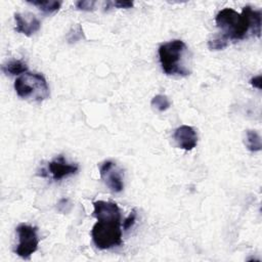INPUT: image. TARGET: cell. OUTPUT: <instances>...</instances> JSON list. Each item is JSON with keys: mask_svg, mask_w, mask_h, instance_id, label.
Wrapping results in <instances>:
<instances>
[{"mask_svg": "<svg viewBox=\"0 0 262 262\" xmlns=\"http://www.w3.org/2000/svg\"><path fill=\"white\" fill-rule=\"evenodd\" d=\"M94 216L98 222L92 230L94 244L100 250H108L123 244L121 230V210L116 203L96 201L94 203Z\"/></svg>", "mask_w": 262, "mask_h": 262, "instance_id": "1", "label": "cell"}, {"mask_svg": "<svg viewBox=\"0 0 262 262\" xmlns=\"http://www.w3.org/2000/svg\"><path fill=\"white\" fill-rule=\"evenodd\" d=\"M216 26L222 30L220 34L230 40H243L252 35L260 38L262 14L260 10L247 6L242 14L232 8H224L216 14Z\"/></svg>", "mask_w": 262, "mask_h": 262, "instance_id": "2", "label": "cell"}, {"mask_svg": "<svg viewBox=\"0 0 262 262\" xmlns=\"http://www.w3.org/2000/svg\"><path fill=\"white\" fill-rule=\"evenodd\" d=\"M188 48L182 40L174 39L159 48V60L163 72L168 76H188L190 71L184 64V56Z\"/></svg>", "mask_w": 262, "mask_h": 262, "instance_id": "3", "label": "cell"}, {"mask_svg": "<svg viewBox=\"0 0 262 262\" xmlns=\"http://www.w3.org/2000/svg\"><path fill=\"white\" fill-rule=\"evenodd\" d=\"M14 90L23 100L41 102L50 96V87L44 76L38 73H26L14 81Z\"/></svg>", "mask_w": 262, "mask_h": 262, "instance_id": "4", "label": "cell"}, {"mask_svg": "<svg viewBox=\"0 0 262 262\" xmlns=\"http://www.w3.org/2000/svg\"><path fill=\"white\" fill-rule=\"evenodd\" d=\"M16 234L18 236V244L14 249V253L22 259L29 260L38 250L39 238L37 234V228L20 224L16 228Z\"/></svg>", "mask_w": 262, "mask_h": 262, "instance_id": "5", "label": "cell"}, {"mask_svg": "<svg viewBox=\"0 0 262 262\" xmlns=\"http://www.w3.org/2000/svg\"><path fill=\"white\" fill-rule=\"evenodd\" d=\"M100 178L112 192L119 194L124 188L122 171L112 161H104L100 167Z\"/></svg>", "mask_w": 262, "mask_h": 262, "instance_id": "6", "label": "cell"}, {"mask_svg": "<svg viewBox=\"0 0 262 262\" xmlns=\"http://www.w3.org/2000/svg\"><path fill=\"white\" fill-rule=\"evenodd\" d=\"M79 170L77 164L68 163L62 155L54 158L48 164V172L52 174L54 180H62L64 178L74 176Z\"/></svg>", "mask_w": 262, "mask_h": 262, "instance_id": "7", "label": "cell"}, {"mask_svg": "<svg viewBox=\"0 0 262 262\" xmlns=\"http://www.w3.org/2000/svg\"><path fill=\"white\" fill-rule=\"evenodd\" d=\"M16 20V31L26 36H32L40 30V20L32 14H14Z\"/></svg>", "mask_w": 262, "mask_h": 262, "instance_id": "8", "label": "cell"}, {"mask_svg": "<svg viewBox=\"0 0 262 262\" xmlns=\"http://www.w3.org/2000/svg\"><path fill=\"white\" fill-rule=\"evenodd\" d=\"M173 138L178 146L186 152L194 150L198 144V136H196V130L188 125L178 127L174 131Z\"/></svg>", "mask_w": 262, "mask_h": 262, "instance_id": "9", "label": "cell"}, {"mask_svg": "<svg viewBox=\"0 0 262 262\" xmlns=\"http://www.w3.org/2000/svg\"><path fill=\"white\" fill-rule=\"evenodd\" d=\"M2 70L6 75H20L22 73H26L28 71V67L26 62L20 60H14L8 62V64H4L2 67Z\"/></svg>", "mask_w": 262, "mask_h": 262, "instance_id": "10", "label": "cell"}, {"mask_svg": "<svg viewBox=\"0 0 262 262\" xmlns=\"http://www.w3.org/2000/svg\"><path fill=\"white\" fill-rule=\"evenodd\" d=\"M246 148L251 152H259L262 148L261 138L255 130H247L245 136Z\"/></svg>", "mask_w": 262, "mask_h": 262, "instance_id": "11", "label": "cell"}, {"mask_svg": "<svg viewBox=\"0 0 262 262\" xmlns=\"http://www.w3.org/2000/svg\"><path fill=\"white\" fill-rule=\"evenodd\" d=\"M28 4L37 6L41 12L44 14H52L58 12L60 8V2H54V0H48V2H42V0H36V2H27Z\"/></svg>", "mask_w": 262, "mask_h": 262, "instance_id": "12", "label": "cell"}, {"mask_svg": "<svg viewBox=\"0 0 262 262\" xmlns=\"http://www.w3.org/2000/svg\"><path fill=\"white\" fill-rule=\"evenodd\" d=\"M228 40L220 34H215L208 40V48L210 50H222L228 46Z\"/></svg>", "mask_w": 262, "mask_h": 262, "instance_id": "13", "label": "cell"}, {"mask_svg": "<svg viewBox=\"0 0 262 262\" xmlns=\"http://www.w3.org/2000/svg\"><path fill=\"white\" fill-rule=\"evenodd\" d=\"M150 106L159 112H165L171 106V102L168 96L164 94H158L152 98Z\"/></svg>", "mask_w": 262, "mask_h": 262, "instance_id": "14", "label": "cell"}, {"mask_svg": "<svg viewBox=\"0 0 262 262\" xmlns=\"http://www.w3.org/2000/svg\"><path fill=\"white\" fill-rule=\"evenodd\" d=\"M82 38H84L83 29H82V27L79 24L72 28V30L69 32L68 37H67L69 43H75V42L79 41Z\"/></svg>", "mask_w": 262, "mask_h": 262, "instance_id": "15", "label": "cell"}, {"mask_svg": "<svg viewBox=\"0 0 262 262\" xmlns=\"http://www.w3.org/2000/svg\"><path fill=\"white\" fill-rule=\"evenodd\" d=\"M96 2L94 0H80V2H76V8L84 12H92L96 8Z\"/></svg>", "mask_w": 262, "mask_h": 262, "instance_id": "16", "label": "cell"}, {"mask_svg": "<svg viewBox=\"0 0 262 262\" xmlns=\"http://www.w3.org/2000/svg\"><path fill=\"white\" fill-rule=\"evenodd\" d=\"M134 2H106V8L108 10L111 6L113 8H134Z\"/></svg>", "mask_w": 262, "mask_h": 262, "instance_id": "17", "label": "cell"}, {"mask_svg": "<svg viewBox=\"0 0 262 262\" xmlns=\"http://www.w3.org/2000/svg\"><path fill=\"white\" fill-rule=\"evenodd\" d=\"M136 210H134L132 212L129 214V216L126 218V220H124L123 228L125 230H129L131 226H132L136 224Z\"/></svg>", "mask_w": 262, "mask_h": 262, "instance_id": "18", "label": "cell"}, {"mask_svg": "<svg viewBox=\"0 0 262 262\" xmlns=\"http://www.w3.org/2000/svg\"><path fill=\"white\" fill-rule=\"evenodd\" d=\"M250 83L251 85L254 87V88H257V90H261V76H256V77H253L251 80H250Z\"/></svg>", "mask_w": 262, "mask_h": 262, "instance_id": "19", "label": "cell"}]
</instances>
